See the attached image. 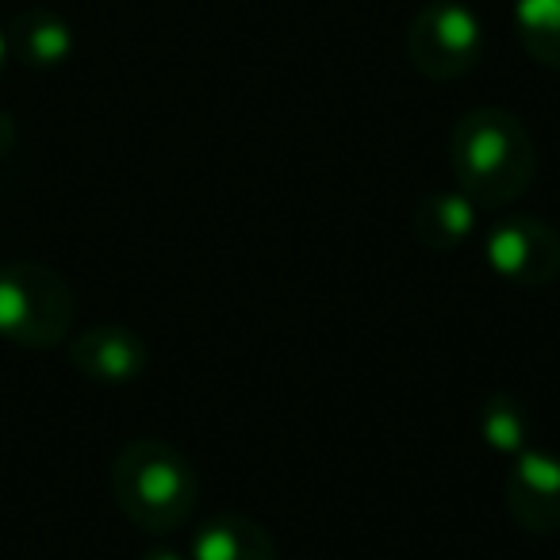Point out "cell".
<instances>
[{
    "instance_id": "obj_1",
    "label": "cell",
    "mask_w": 560,
    "mask_h": 560,
    "mask_svg": "<svg viewBox=\"0 0 560 560\" xmlns=\"http://www.w3.org/2000/svg\"><path fill=\"white\" fill-rule=\"evenodd\" d=\"M450 165L457 188L476 208L518 200L537 173V150L526 124L506 108H472L450 135Z\"/></svg>"
},
{
    "instance_id": "obj_2",
    "label": "cell",
    "mask_w": 560,
    "mask_h": 560,
    "mask_svg": "<svg viewBox=\"0 0 560 560\" xmlns=\"http://www.w3.org/2000/svg\"><path fill=\"white\" fill-rule=\"evenodd\" d=\"M112 495L127 522L147 534H173L196 511L200 476L177 445L162 438H135L112 460Z\"/></svg>"
},
{
    "instance_id": "obj_3",
    "label": "cell",
    "mask_w": 560,
    "mask_h": 560,
    "mask_svg": "<svg viewBox=\"0 0 560 560\" xmlns=\"http://www.w3.org/2000/svg\"><path fill=\"white\" fill-rule=\"evenodd\" d=\"M78 315L70 280L43 261L0 265V338L20 350L66 342Z\"/></svg>"
},
{
    "instance_id": "obj_4",
    "label": "cell",
    "mask_w": 560,
    "mask_h": 560,
    "mask_svg": "<svg viewBox=\"0 0 560 560\" xmlns=\"http://www.w3.org/2000/svg\"><path fill=\"white\" fill-rule=\"evenodd\" d=\"M483 55V24L465 0H427L407 27V62L430 81H457Z\"/></svg>"
},
{
    "instance_id": "obj_5",
    "label": "cell",
    "mask_w": 560,
    "mask_h": 560,
    "mask_svg": "<svg viewBox=\"0 0 560 560\" xmlns=\"http://www.w3.org/2000/svg\"><path fill=\"white\" fill-rule=\"evenodd\" d=\"M483 257L495 277L518 289H545L560 277V234L545 219L514 215L488 231Z\"/></svg>"
},
{
    "instance_id": "obj_6",
    "label": "cell",
    "mask_w": 560,
    "mask_h": 560,
    "mask_svg": "<svg viewBox=\"0 0 560 560\" xmlns=\"http://www.w3.org/2000/svg\"><path fill=\"white\" fill-rule=\"evenodd\" d=\"M506 514L526 534L549 537L560 529V457L529 445L506 472Z\"/></svg>"
},
{
    "instance_id": "obj_7",
    "label": "cell",
    "mask_w": 560,
    "mask_h": 560,
    "mask_svg": "<svg viewBox=\"0 0 560 560\" xmlns=\"http://www.w3.org/2000/svg\"><path fill=\"white\" fill-rule=\"evenodd\" d=\"M70 365L93 384H135L150 365V350L131 327L101 323V327L81 330L70 342Z\"/></svg>"
},
{
    "instance_id": "obj_8",
    "label": "cell",
    "mask_w": 560,
    "mask_h": 560,
    "mask_svg": "<svg viewBox=\"0 0 560 560\" xmlns=\"http://www.w3.org/2000/svg\"><path fill=\"white\" fill-rule=\"evenodd\" d=\"M192 560H277V541L246 514H215L196 529Z\"/></svg>"
},
{
    "instance_id": "obj_9",
    "label": "cell",
    "mask_w": 560,
    "mask_h": 560,
    "mask_svg": "<svg viewBox=\"0 0 560 560\" xmlns=\"http://www.w3.org/2000/svg\"><path fill=\"white\" fill-rule=\"evenodd\" d=\"M476 211L480 208H476L460 188H453V192H430V196H422L419 208H415L411 234L427 249L445 254V249H457L460 242L472 234Z\"/></svg>"
},
{
    "instance_id": "obj_10",
    "label": "cell",
    "mask_w": 560,
    "mask_h": 560,
    "mask_svg": "<svg viewBox=\"0 0 560 560\" xmlns=\"http://www.w3.org/2000/svg\"><path fill=\"white\" fill-rule=\"evenodd\" d=\"M9 50L20 62L35 66V70H55L73 55V32L62 16L47 9H32L12 24Z\"/></svg>"
},
{
    "instance_id": "obj_11",
    "label": "cell",
    "mask_w": 560,
    "mask_h": 560,
    "mask_svg": "<svg viewBox=\"0 0 560 560\" xmlns=\"http://www.w3.org/2000/svg\"><path fill=\"white\" fill-rule=\"evenodd\" d=\"M514 35L537 66L560 73V0H514Z\"/></svg>"
},
{
    "instance_id": "obj_12",
    "label": "cell",
    "mask_w": 560,
    "mask_h": 560,
    "mask_svg": "<svg viewBox=\"0 0 560 560\" xmlns=\"http://www.w3.org/2000/svg\"><path fill=\"white\" fill-rule=\"evenodd\" d=\"M480 438L495 453L518 457V453H526L534 445V419H529V411L514 396L495 392L480 407Z\"/></svg>"
},
{
    "instance_id": "obj_13",
    "label": "cell",
    "mask_w": 560,
    "mask_h": 560,
    "mask_svg": "<svg viewBox=\"0 0 560 560\" xmlns=\"http://www.w3.org/2000/svg\"><path fill=\"white\" fill-rule=\"evenodd\" d=\"M12 142H16V127H12V119L4 116V112H0V158L9 154Z\"/></svg>"
},
{
    "instance_id": "obj_14",
    "label": "cell",
    "mask_w": 560,
    "mask_h": 560,
    "mask_svg": "<svg viewBox=\"0 0 560 560\" xmlns=\"http://www.w3.org/2000/svg\"><path fill=\"white\" fill-rule=\"evenodd\" d=\"M142 560H185L180 552H173V549H154V552H147Z\"/></svg>"
},
{
    "instance_id": "obj_15",
    "label": "cell",
    "mask_w": 560,
    "mask_h": 560,
    "mask_svg": "<svg viewBox=\"0 0 560 560\" xmlns=\"http://www.w3.org/2000/svg\"><path fill=\"white\" fill-rule=\"evenodd\" d=\"M9 55H12V50H9V35L0 32V70H4V62H9Z\"/></svg>"
}]
</instances>
